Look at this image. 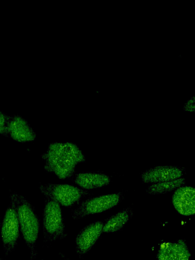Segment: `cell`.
<instances>
[{
  "label": "cell",
  "instance_id": "obj_17",
  "mask_svg": "<svg viewBox=\"0 0 195 260\" xmlns=\"http://www.w3.org/2000/svg\"><path fill=\"white\" fill-rule=\"evenodd\" d=\"M64 260H69V259L68 258H65Z\"/></svg>",
  "mask_w": 195,
  "mask_h": 260
},
{
  "label": "cell",
  "instance_id": "obj_9",
  "mask_svg": "<svg viewBox=\"0 0 195 260\" xmlns=\"http://www.w3.org/2000/svg\"><path fill=\"white\" fill-rule=\"evenodd\" d=\"M183 175V171L179 168L160 166L144 171L141 177L144 182L156 183L176 179L181 177Z\"/></svg>",
  "mask_w": 195,
  "mask_h": 260
},
{
  "label": "cell",
  "instance_id": "obj_3",
  "mask_svg": "<svg viewBox=\"0 0 195 260\" xmlns=\"http://www.w3.org/2000/svg\"><path fill=\"white\" fill-rule=\"evenodd\" d=\"M43 231L45 242H52L66 237L65 228L59 204L47 199L43 217Z\"/></svg>",
  "mask_w": 195,
  "mask_h": 260
},
{
  "label": "cell",
  "instance_id": "obj_6",
  "mask_svg": "<svg viewBox=\"0 0 195 260\" xmlns=\"http://www.w3.org/2000/svg\"><path fill=\"white\" fill-rule=\"evenodd\" d=\"M119 193L102 195L83 202L73 212L72 217L78 219L86 215L101 213L116 206L120 202Z\"/></svg>",
  "mask_w": 195,
  "mask_h": 260
},
{
  "label": "cell",
  "instance_id": "obj_13",
  "mask_svg": "<svg viewBox=\"0 0 195 260\" xmlns=\"http://www.w3.org/2000/svg\"><path fill=\"white\" fill-rule=\"evenodd\" d=\"M132 215V212L129 208L113 215L103 224V232L114 233L120 230L128 222Z\"/></svg>",
  "mask_w": 195,
  "mask_h": 260
},
{
  "label": "cell",
  "instance_id": "obj_14",
  "mask_svg": "<svg viewBox=\"0 0 195 260\" xmlns=\"http://www.w3.org/2000/svg\"><path fill=\"white\" fill-rule=\"evenodd\" d=\"M185 180L180 177L173 180L152 183L146 189V192L150 194H160L171 191L184 185Z\"/></svg>",
  "mask_w": 195,
  "mask_h": 260
},
{
  "label": "cell",
  "instance_id": "obj_1",
  "mask_svg": "<svg viewBox=\"0 0 195 260\" xmlns=\"http://www.w3.org/2000/svg\"><path fill=\"white\" fill-rule=\"evenodd\" d=\"M42 158L45 170L62 179L71 178L76 165L85 161L79 148L70 142L50 144Z\"/></svg>",
  "mask_w": 195,
  "mask_h": 260
},
{
  "label": "cell",
  "instance_id": "obj_2",
  "mask_svg": "<svg viewBox=\"0 0 195 260\" xmlns=\"http://www.w3.org/2000/svg\"><path fill=\"white\" fill-rule=\"evenodd\" d=\"M14 194L21 232L32 260L37 256L36 244L39 231V220L26 199L17 193Z\"/></svg>",
  "mask_w": 195,
  "mask_h": 260
},
{
  "label": "cell",
  "instance_id": "obj_4",
  "mask_svg": "<svg viewBox=\"0 0 195 260\" xmlns=\"http://www.w3.org/2000/svg\"><path fill=\"white\" fill-rule=\"evenodd\" d=\"M19 222L15 194L11 196L9 205L4 215L1 226V239L6 255L16 247L19 236Z\"/></svg>",
  "mask_w": 195,
  "mask_h": 260
},
{
  "label": "cell",
  "instance_id": "obj_7",
  "mask_svg": "<svg viewBox=\"0 0 195 260\" xmlns=\"http://www.w3.org/2000/svg\"><path fill=\"white\" fill-rule=\"evenodd\" d=\"M103 223L92 222L84 228L76 238V250L79 256L86 253L94 245L103 232Z\"/></svg>",
  "mask_w": 195,
  "mask_h": 260
},
{
  "label": "cell",
  "instance_id": "obj_11",
  "mask_svg": "<svg viewBox=\"0 0 195 260\" xmlns=\"http://www.w3.org/2000/svg\"><path fill=\"white\" fill-rule=\"evenodd\" d=\"M190 253L183 240L166 242L161 245L157 253V260H189Z\"/></svg>",
  "mask_w": 195,
  "mask_h": 260
},
{
  "label": "cell",
  "instance_id": "obj_10",
  "mask_svg": "<svg viewBox=\"0 0 195 260\" xmlns=\"http://www.w3.org/2000/svg\"><path fill=\"white\" fill-rule=\"evenodd\" d=\"M8 134L14 140L24 142L33 141L36 134L27 121L19 115L10 116Z\"/></svg>",
  "mask_w": 195,
  "mask_h": 260
},
{
  "label": "cell",
  "instance_id": "obj_15",
  "mask_svg": "<svg viewBox=\"0 0 195 260\" xmlns=\"http://www.w3.org/2000/svg\"><path fill=\"white\" fill-rule=\"evenodd\" d=\"M10 116L0 111V134L8 137V123Z\"/></svg>",
  "mask_w": 195,
  "mask_h": 260
},
{
  "label": "cell",
  "instance_id": "obj_16",
  "mask_svg": "<svg viewBox=\"0 0 195 260\" xmlns=\"http://www.w3.org/2000/svg\"><path fill=\"white\" fill-rule=\"evenodd\" d=\"M183 110L185 112L193 113L195 110V96L192 95L187 99L183 106Z\"/></svg>",
  "mask_w": 195,
  "mask_h": 260
},
{
  "label": "cell",
  "instance_id": "obj_8",
  "mask_svg": "<svg viewBox=\"0 0 195 260\" xmlns=\"http://www.w3.org/2000/svg\"><path fill=\"white\" fill-rule=\"evenodd\" d=\"M175 209L180 214L190 216L195 212V191L192 187L181 186L175 191L172 196Z\"/></svg>",
  "mask_w": 195,
  "mask_h": 260
},
{
  "label": "cell",
  "instance_id": "obj_12",
  "mask_svg": "<svg viewBox=\"0 0 195 260\" xmlns=\"http://www.w3.org/2000/svg\"><path fill=\"white\" fill-rule=\"evenodd\" d=\"M75 182L82 188L93 189L104 187L110 182L109 177L98 173H82L76 174Z\"/></svg>",
  "mask_w": 195,
  "mask_h": 260
},
{
  "label": "cell",
  "instance_id": "obj_5",
  "mask_svg": "<svg viewBox=\"0 0 195 260\" xmlns=\"http://www.w3.org/2000/svg\"><path fill=\"white\" fill-rule=\"evenodd\" d=\"M46 197L65 207H70L80 201L88 192L67 184H45L40 186Z\"/></svg>",
  "mask_w": 195,
  "mask_h": 260
}]
</instances>
